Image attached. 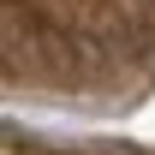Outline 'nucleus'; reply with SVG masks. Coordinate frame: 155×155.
<instances>
[{
  "label": "nucleus",
  "instance_id": "nucleus-1",
  "mask_svg": "<svg viewBox=\"0 0 155 155\" xmlns=\"http://www.w3.org/2000/svg\"><path fill=\"white\" fill-rule=\"evenodd\" d=\"M0 155H42V149H0Z\"/></svg>",
  "mask_w": 155,
  "mask_h": 155
}]
</instances>
